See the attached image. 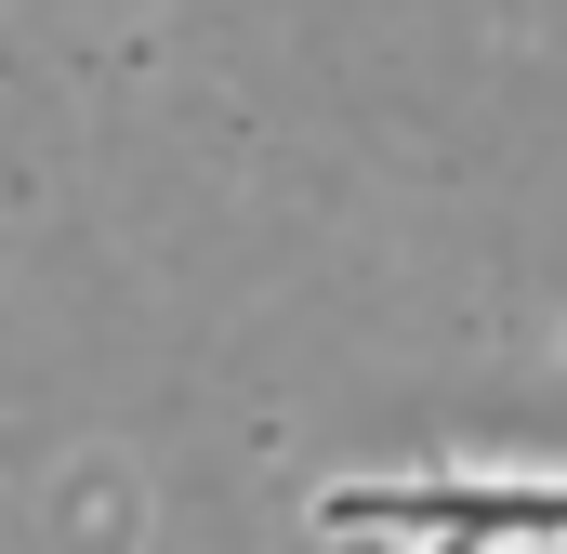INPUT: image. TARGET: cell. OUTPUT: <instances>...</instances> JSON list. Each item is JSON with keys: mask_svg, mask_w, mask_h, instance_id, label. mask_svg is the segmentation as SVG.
<instances>
[{"mask_svg": "<svg viewBox=\"0 0 567 554\" xmlns=\"http://www.w3.org/2000/svg\"><path fill=\"white\" fill-rule=\"evenodd\" d=\"M343 529H435V542H567V489H343Z\"/></svg>", "mask_w": 567, "mask_h": 554, "instance_id": "1", "label": "cell"}, {"mask_svg": "<svg viewBox=\"0 0 567 554\" xmlns=\"http://www.w3.org/2000/svg\"><path fill=\"white\" fill-rule=\"evenodd\" d=\"M435 554H462V542H435Z\"/></svg>", "mask_w": 567, "mask_h": 554, "instance_id": "2", "label": "cell"}]
</instances>
